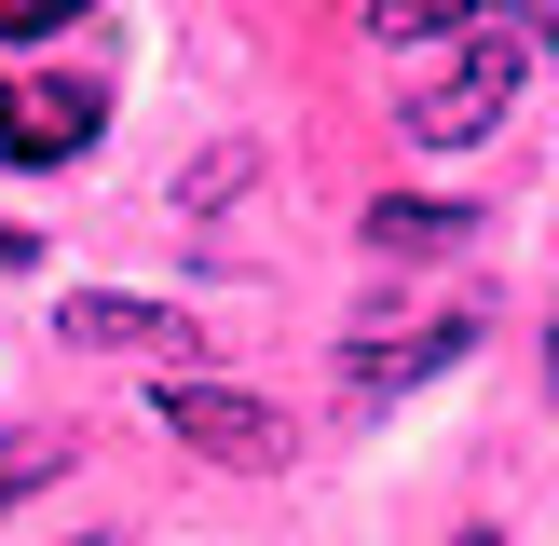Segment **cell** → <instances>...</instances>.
<instances>
[{"mask_svg":"<svg viewBox=\"0 0 559 546\" xmlns=\"http://www.w3.org/2000/svg\"><path fill=\"white\" fill-rule=\"evenodd\" d=\"M451 546H506V533H451Z\"/></svg>","mask_w":559,"mask_h":546,"instance_id":"13","label":"cell"},{"mask_svg":"<svg viewBox=\"0 0 559 546\" xmlns=\"http://www.w3.org/2000/svg\"><path fill=\"white\" fill-rule=\"evenodd\" d=\"M464 355H478V314H424V328H396V342H355L342 382H355V396H409V382L464 369Z\"/></svg>","mask_w":559,"mask_h":546,"instance_id":"5","label":"cell"},{"mask_svg":"<svg viewBox=\"0 0 559 546\" xmlns=\"http://www.w3.org/2000/svg\"><path fill=\"white\" fill-rule=\"evenodd\" d=\"M0 273H41V233L27 218H0Z\"/></svg>","mask_w":559,"mask_h":546,"instance_id":"11","label":"cell"},{"mask_svg":"<svg viewBox=\"0 0 559 546\" xmlns=\"http://www.w3.org/2000/svg\"><path fill=\"white\" fill-rule=\"evenodd\" d=\"M151 410L191 437L205 464H233V478H273V464H300V424L273 396H246V382H218V369H164L151 382Z\"/></svg>","mask_w":559,"mask_h":546,"instance_id":"2","label":"cell"},{"mask_svg":"<svg viewBox=\"0 0 559 546\" xmlns=\"http://www.w3.org/2000/svg\"><path fill=\"white\" fill-rule=\"evenodd\" d=\"M533 55H559L546 14H464V41L409 82V136H424V151H478V136L506 123V96L533 82Z\"/></svg>","mask_w":559,"mask_h":546,"instance_id":"1","label":"cell"},{"mask_svg":"<svg viewBox=\"0 0 559 546\" xmlns=\"http://www.w3.org/2000/svg\"><path fill=\"white\" fill-rule=\"evenodd\" d=\"M546 396H559V300H546Z\"/></svg>","mask_w":559,"mask_h":546,"instance_id":"12","label":"cell"},{"mask_svg":"<svg viewBox=\"0 0 559 546\" xmlns=\"http://www.w3.org/2000/svg\"><path fill=\"white\" fill-rule=\"evenodd\" d=\"M41 478H69V424H14V437H0V519H14Z\"/></svg>","mask_w":559,"mask_h":546,"instance_id":"7","label":"cell"},{"mask_svg":"<svg viewBox=\"0 0 559 546\" xmlns=\"http://www.w3.org/2000/svg\"><path fill=\"white\" fill-rule=\"evenodd\" d=\"M369 27H382V41H464V14H451V0H382Z\"/></svg>","mask_w":559,"mask_h":546,"instance_id":"8","label":"cell"},{"mask_svg":"<svg viewBox=\"0 0 559 546\" xmlns=\"http://www.w3.org/2000/svg\"><path fill=\"white\" fill-rule=\"evenodd\" d=\"M109 123V82L96 69H55V82H0V164H82Z\"/></svg>","mask_w":559,"mask_h":546,"instance_id":"4","label":"cell"},{"mask_svg":"<svg viewBox=\"0 0 559 546\" xmlns=\"http://www.w3.org/2000/svg\"><path fill=\"white\" fill-rule=\"evenodd\" d=\"M55 342L69 355H136V369H205V314L191 300H123V287L55 300Z\"/></svg>","mask_w":559,"mask_h":546,"instance_id":"3","label":"cell"},{"mask_svg":"<svg viewBox=\"0 0 559 546\" xmlns=\"http://www.w3.org/2000/svg\"><path fill=\"white\" fill-rule=\"evenodd\" d=\"M369 246L382 260H451V246H478V205H464V191H382Z\"/></svg>","mask_w":559,"mask_h":546,"instance_id":"6","label":"cell"},{"mask_svg":"<svg viewBox=\"0 0 559 546\" xmlns=\"http://www.w3.org/2000/svg\"><path fill=\"white\" fill-rule=\"evenodd\" d=\"M82 0H0V41H69Z\"/></svg>","mask_w":559,"mask_h":546,"instance_id":"9","label":"cell"},{"mask_svg":"<svg viewBox=\"0 0 559 546\" xmlns=\"http://www.w3.org/2000/svg\"><path fill=\"white\" fill-rule=\"evenodd\" d=\"M246 178H260V164H246V151H205V164H191V178H178V205H233Z\"/></svg>","mask_w":559,"mask_h":546,"instance_id":"10","label":"cell"}]
</instances>
